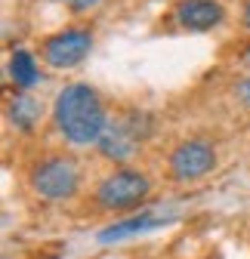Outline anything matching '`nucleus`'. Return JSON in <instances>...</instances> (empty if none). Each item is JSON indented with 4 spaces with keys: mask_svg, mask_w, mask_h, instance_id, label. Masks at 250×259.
Segmentation results:
<instances>
[{
    "mask_svg": "<svg viewBox=\"0 0 250 259\" xmlns=\"http://www.w3.org/2000/svg\"><path fill=\"white\" fill-rule=\"evenodd\" d=\"M10 77L16 87H34L37 83V65H34V56L28 50H16L10 56Z\"/></svg>",
    "mask_w": 250,
    "mask_h": 259,
    "instance_id": "10",
    "label": "nucleus"
},
{
    "mask_svg": "<svg viewBox=\"0 0 250 259\" xmlns=\"http://www.w3.org/2000/svg\"><path fill=\"white\" fill-rule=\"evenodd\" d=\"M31 191L44 201H68L80 188V167L74 157L65 154H50L31 167Z\"/></svg>",
    "mask_w": 250,
    "mask_h": 259,
    "instance_id": "2",
    "label": "nucleus"
},
{
    "mask_svg": "<svg viewBox=\"0 0 250 259\" xmlns=\"http://www.w3.org/2000/svg\"><path fill=\"white\" fill-rule=\"evenodd\" d=\"M216 167V151L207 139H185L170 154V179L195 182Z\"/></svg>",
    "mask_w": 250,
    "mask_h": 259,
    "instance_id": "4",
    "label": "nucleus"
},
{
    "mask_svg": "<svg viewBox=\"0 0 250 259\" xmlns=\"http://www.w3.org/2000/svg\"><path fill=\"white\" fill-rule=\"evenodd\" d=\"M93 47V34L87 28H62L44 40V62L53 68H74L87 59Z\"/></svg>",
    "mask_w": 250,
    "mask_h": 259,
    "instance_id": "5",
    "label": "nucleus"
},
{
    "mask_svg": "<svg viewBox=\"0 0 250 259\" xmlns=\"http://www.w3.org/2000/svg\"><path fill=\"white\" fill-rule=\"evenodd\" d=\"M62 4H68L74 13H87V10H96L102 0H62Z\"/></svg>",
    "mask_w": 250,
    "mask_h": 259,
    "instance_id": "11",
    "label": "nucleus"
},
{
    "mask_svg": "<svg viewBox=\"0 0 250 259\" xmlns=\"http://www.w3.org/2000/svg\"><path fill=\"white\" fill-rule=\"evenodd\" d=\"M44 114V102L37 99V96H31V93H16L13 99L7 102V117L16 130H34L37 120Z\"/></svg>",
    "mask_w": 250,
    "mask_h": 259,
    "instance_id": "9",
    "label": "nucleus"
},
{
    "mask_svg": "<svg viewBox=\"0 0 250 259\" xmlns=\"http://www.w3.org/2000/svg\"><path fill=\"white\" fill-rule=\"evenodd\" d=\"M235 93H238V99H241L244 105H250V80H241V83L235 87Z\"/></svg>",
    "mask_w": 250,
    "mask_h": 259,
    "instance_id": "12",
    "label": "nucleus"
},
{
    "mask_svg": "<svg viewBox=\"0 0 250 259\" xmlns=\"http://www.w3.org/2000/svg\"><path fill=\"white\" fill-rule=\"evenodd\" d=\"M53 123L71 145H96L108 126V114L90 83H68L56 93Z\"/></svg>",
    "mask_w": 250,
    "mask_h": 259,
    "instance_id": "1",
    "label": "nucleus"
},
{
    "mask_svg": "<svg viewBox=\"0 0 250 259\" xmlns=\"http://www.w3.org/2000/svg\"><path fill=\"white\" fill-rule=\"evenodd\" d=\"M241 22H244V28L250 31V0H247V4H244V16H241Z\"/></svg>",
    "mask_w": 250,
    "mask_h": 259,
    "instance_id": "13",
    "label": "nucleus"
},
{
    "mask_svg": "<svg viewBox=\"0 0 250 259\" xmlns=\"http://www.w3.org/2000/svg\"><path fill=\"white\" fill-rule=\"evenodd\" d=\"M164 222H170L167 213H161V210H142L139 216L120 219V222L108 225V229H102V232H99V244H111V241H120V238L148 232V229H154V225H164Z\"/></svg>",
    "mask_w": 250,
    "mask_h": 259,
    "instance_id": "8",
    "label": "nucleus"
},
{
    "mask_svg": "<svg viewBox=\"0 0 250 259\" xmlns=\"http://www.w3.org/2000/svg\"><path fill=\"white\" fill-rule=\"evenodd\" d=\"M151 191V182L145 173L120 167L114 173H108L99 185H96V204L108 213H120V210H133L139 207Z\"/></svg>",
    "mask_w": 250,
    "mask_h": 259,
    "instance_id": "3",
    "label": "nucleus"
},
{
    "mask_svg": "<svg viewBox=\"0 0 250 259\" xmlns=\"http://www.w3.org/2000/svg\"><path fill=\"white\" fill-rule=\"evenodd\" d=\"M176 22L185 31H210L223 22V7L216 0H179Z\"/></svg>",
    "mask_w": 250,
    "mask_h": 259,
    "instance_id": "7",
    "label": "nucleus"
},
{
    "mask_svg": "<svg viewBox=\"0 0 250 259\" xmlns=\"http://www.w3.org/2000/svg\"><path fill=\"white\" fill-rule=\"evenodd\" d=\"M136 145H139V130H136V123L130 117H108L105 133L96 142L99 154L108 157V160H117V164L130 160Z\"/></svg>",
    "mask_w": 250,
    "mask_h": 259,
    "instance_id": "6",
    "label": "nucleus"
}]
</instances>
